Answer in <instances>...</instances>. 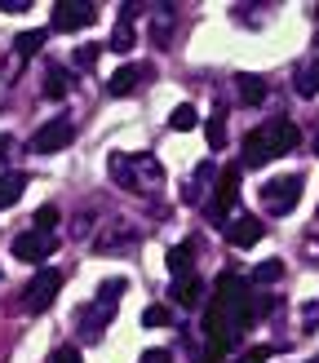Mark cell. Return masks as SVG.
Here are the masks:
<instances>
[{"label":"cell","instance_id":"obj_1","mask_svg":"<svg viewBox=\"0 0 319 363\" xmlns=\"http://www.w3.org/2000/svg\"><path fill=\"white\" fill-rule=\"evenodd\" d=\"M120 293H124V279H106V284L98 288V301L80 311V337H84V341H98V337L106 333V323H111L116 311H120Z\"/></svg>","mask_w":319,"mask_h":363},{"label":"cell","instance_id":"obj_2","mask_svg":"<svg viewBox=\"0 0 319 363\" xmlns=\"http://www.w3.org/2000/svg\"><path fill=\"white\" fill-rule=\"evenodd\" d=\"M111 177L120 182V186H129V191H147V186H155L160 177H164V169L155 164V155H111Z\"/></svg>","mask_w":319,"mask_h":363},{"label":"cell","instance_id":"obj_3","mask_svg":"<svg viewBox=\"0 0 319 363\" xmlns=\"http://www.w3.org/2000/svg\"><path fill=\"white\" fill-rule=\"evenodd\" d=\"M58 288H62V275L53 266H40L31 275V284L23 288V311L27 315H45L49 306H53V297H58Z\"/></svg>","mask_w":319,"mask_h":363},{"label":"cell","instance_id":"obj_4","mask_svg":"<svg viewBox=\"0 0 319 363\" xmlns=\"http://www.w3.org/2000/svg\"><path fill=\"white\" fill-rule=\"evenodd\" d=\"M297 199H301V177H271V182L262 186V208L271 213V217L293 213Z\"/></svg>","mask_w":319,"mask_h":363},{"label":"cell","instance_id":"obj_5","mask_svg":"<svg viewBox=\"0 0 319 363\" xmlns=\"http://www.w3.org/2000/svg\"><path fill=\"white\" fill-rule=\"evenodd\" d=\"M94 18H98V9L89 0H58L49 23H53V31H84V27H94Z\"/></svg>","mask_w":319,"mask_h":363},{"label":"cell","instance_id":"obj_6","mask_svg":"<svg viewBox=\"0 0 319 363\" xmlns=\"http://www.w3.org/2000/svg\"><path fill=\"white\" fill-rule=\"evenodd\" d=\"M257 138H262L266 155L275 160V155H289V151L297 147V142H301V129H297L293 120H271L266 129H257Z\"/></svg>","mask_w":319,"mask_h":363},{"label":"cell","instance_id":"obj_7","mask_svg":"<svg viewBox=\"0 0 319 363\" xmlns=\"http://www.w3.org/2000/svg\"><path fill=\"white\" fill-rule=\"evenodd\" d=\"M53 248H58V235L31 226V230H23V235L13 240V257H18V262H45Z\"/></svg>","mask_w":319,"mask_h":363},{"label":"cell","instance_id":"obj_8","mask_svg":"<svg viewBox=\"0 0 319 363\" xmlns=\"http://www.w3.org/2000/svg\"><path fill=\"white\" fill-rule=\"evenodd\" d=\"M71 138H76V124H71V120H49L45 129H35L31 147L40 155H58L62 147H71Z\"/></svg>","mask_w":319,"mask_h":363},{"label":"cell","instance_id":"obj_9","mask_svg":"<svg viewBox=\"0 0 319 363\" xmlns=\"http://www.w3.org/2000/svg\"><path fill=\"white\" fill-rule=\"evenodd\" d=\"M262 235H266V226L257 222V217H235V222L226 226V240L235 244V248H253Z\"/></svg>","mask_w":319,"mask_h":363},{"label":"cell","instance_id":"obj_10","mask_svg":"<svg viewBox=\"0 0 319 363\" xmlns=\"http://www.w3.org/2000/svg\"><path fill=\"white\" fill-rule=\"evenodd\" d=\"M133 244H138V235L129 226H111L106 235L94 240V252H124V248H133Z\"/></svg>","mask_w":319,"mask_h":363},{"label":"cell","instance_id":"obj_11","mask_svg":"<svg viewBox=\"0 0 319 363\" xmlns=\"http://www.w3.org/2000/svg\"><path fill=\"white\" fill-rule=\"evenodd\" d=\"M27 191V173H0V208H13Z\"/></svg>","mask_w":319,"mask_h":363},{"label":"cell","instance_id":"obj_12","mask_svg":"<svg viewBox=\"0 0 319 363\" xmlns=\"http://www.w3.org/2000/svg\"><path fill=\"white\" fill-rule=\"evenodd\" d=\"M142 76H147V67H133V62H129V67H120L116 76H111V94H116V98H129Z\"/></svg>","mask_w":319,"mask_h":363},{"label":"cell","instance_id":"obj_13","mask_svg":"<svg viewBox=\"0 0 319 363\" xmlns=\"http://www.w3.org/2000/svg\"><path fill=\"white\" fill-rule=\"evenodd\" d=\"M235 195H240V169L230 164V169H222V177H218V213L235 204Z\"/></svg>","mask_w":319,"mask_h":363},{"label":"cell","instance_id":"obj_14","mask_svg":"<svg viewBox=\"0 0 319 363\" xmlns=\"http://www.w3.org/2000/svg\"><path fill=\"white\" fill-rule=\"evenodd\" d=\"M67 89H71V71L58 67V62H49L45 67V98H62Z\"/></svg>","mask_w":319,"mask_h":363},{"label":"cell","instance_id":"obj_15","mask_svg":"<svg viewBox=\"0 0 319 363\" xmlns=\"http://www.w3.org/2000/svg\"><path fill=\"white\" fill-rule=\"evenodd\" d=\"M266 160H271V155H266L262 138H257V133H248V138H244V169H262Z\"/></svg>","mask_w":319,"mask_h":363},{"label":"cell","instance_id":"obj_16","mask_svg":"<svg viewBox=\"0 0 319 363\" xmlns=\"http://www.w3.org/2000/svg\"><path fill=\"white\" fill-rule=\"evenodd\" d=\"M173 297L182 301V306H200V297H204V284L186 275V279H177V288H173Z\"/></svg>","mask_w":319,"mask_h":363},{"label":"cell","instance_id":"obj_17","mask_svg":"<svg viewBox=\"0 0 319 363\" xmlns=\"http://www.w3.org/2000/svg\"><path fill=\"white\" fill-rule=\"evenodd\" d=\"M133 40H138L133 23H129V18H120V23H116V35H111V45H106V49H116V53H129V49H133Z\"/></svg>","mask_w":319,"mask_h":363},{"label":"cell","instance_id":"obj_18","mask_svg":"<svg viewBox=\"0 0 319 363\" xmlns=\"http://www.w3.org/2000/svg\"><path fill=\"white\" fill-rule=\"evenodd\" d=\"M297 94H301V98H315V94H319V58H315L310 67L297 71Z\"/></svg>","mask_w":319,"mask_h":363},{"label":"cell","instance_id":"obj_19","mask_svg":"<svg viewBox=\"0 0 319 363\" xmlns=\"http://www.w3.org/2000/svg\"><path fill=\"white\" fill-rule=\"evenodd\" d=\"M235 84H240V102H248V106H257V102L266 98V84H262L257 76H240Z\"/></svg>","mask_w":319,"mask_h":363},{"label":"cell","instance_id":"obj_20","mask_svg":"<svg viewBox=\"0 0 319 363\" xmlns=\"http://www.w3.org/2000/svg\"><path fill=\"white\" fill-rule=\"evenodd\" d=\"M45 35H49V31H40V27H35V31H23V35H18V40H13L18 58H31V53H35V49L45 45Z\"/></svg>","mask_w":319,"mask_h":363},{"label":"cell","instance_id":"obj_21","mask_svg":"<svg viewBox=\"0 0 319 363\" xmlns=\"http://www.w3.org/2000/svg\"><path fill=\"white\" fill-rule=\"evenodd\" d=\"M204 133H208V147H213V151H222V147H226V111L213 116V120L204 124Z\"/></svg>","mask_w":319,"mask_h":363},{"label":"cell","instance_id":"obj_22","mask_svg":"<svg viewBox=\"0 0 319 363\" xmlns=\"http://www.w3.org/2000/svg\"><path fill=\"white\" fill-rule=\"evenodd\" d=\"M191 252H195L191 244H177V248L169 252V270H173L177 279H186V270H191Z\"/></svg>","mask_w":319,"mask_h":363},{"label":"cell","instance_id":"obj_23","mask_svg":"<svg viewBox=\"0 0 319 363\" xmlns=\"http://www.w3.org/2000/svg\"><path fill=\"white\" fill-rule=\"evenodd\" d=\"M169 124H173L177 133H191L195 124H200V116H195V106H186V102H182V106H177V111L169 116Z\"/></svg>","mask_w":319,"mask_h":363},{"label":"cell","instance_id":"obj_24","mask_svg":"<svg viewBox=\"0 0 319 363\" xmlns=\"http://www.w3.org/2000/svg\"><path fill=\"white\" fill-rule=\"evenodd\" d=\"M142 323H147V328H169L173 311H169V306H147V311H142Z\"/></svg>","mask_w":319,"mask_h":363},{"label":"cell","instance_id":"obj_25","mask_svg":"<svg viewBox=\"0 0 319 363\" xmlns=\"http://www.w3.org/2000/svg\"><path fill=\"white\" fill-rule=\"evenodd\" d=\"M102 49H106V45H80V49H76V67H80V71H89V67H98V58H102Z\"/></svg>","mask_w":319,"mask_h":363},{"label":"cell","instance_id":"obj_26","mask_svg":"<svg viewBox=\"0 0 319 363\" xmlns=\"http://www.w3.org/2000/svg\"><path fill=\"white\" fill-rule=\"evenodd\" d=\"M279 275H284V262H275V257H271V262H262V266H257V279H262V284H275Z\"/></svg>","mask_w":319,"mask_h":363},{"label":"cell","instance_id":"obj_27","mask_svg":"<svg viewBox=\"0 0 319 363\" xmlns=\"http://www.w3.org/2000/svg\"><path fill=\"white\" fill-rule=\"evenodd\" d=\"M49 363H84V359H80V350H76V346H58Z\"/></svg>","mask_w":319,"mask_h":363},{"label":"cell","instance_id":"obj_28","mask_svg":"<svg viewBox=\"0 0 319 363\" xmlns=\"http://www.w3.org/2000/svg\"><path fill=\"white\" fill-rule=\"evenodd\" d=\"M53 222H58V208H53V204H45L40 213H35V230H49Z\"/></svg>","mask_w":319,"mask_h":363},{"label":"cell","instance_id":"obj_29","mask_svg":"<svg viewBox=\"0 0 319 363\" xmlns=\"http://www.w3.org/2000/svg\"><path fill=\"white\" fill-rule=\"evenodd\" d=\"M266 359H271V350H266V346H253L248 354H240L235 363H266Z\"/></svg>","mask_w":319,"mask_h":363},{"label":"cell","instance_id":"obj_30","mask_svg":"<svg viewBox=\"0 0 319 363\" xmlns=\"http://www.w3.org/2000/svg\"><path fill=\"white\" fill-rule=\"evenodd\" d=\"M0 9L5 13H27V0H0Z\"/></svg>","mask_w":319,"mask_h":363},{"label":"cell","instance_id":"obj_31","mask_svg":"<svg viewBox=\"0 0 319 363\" xmlns=\"http://www.w3.org/2000/svg\"><path fill=\"white\" fill-rule=\"evenodd\" d=\"M142 363H169V354L164 350H147V354H142Z\"/></svg>","mask_w":319,"mask_h":363},{"label":"cell","instance_id":"obj_32","mask_svg":"<svg viewBox=\"0 0 319 363\" xmlns=\"http://www.w3.org/2000/svg\"><path fill=\"white\" fill-rule=\"evenodd\" d=\"M9 147H13V138H9V133H0V160L9 155Z\"/></svg>","mask_w":319,"mask_h":363},{"label":"cell","instance_id":"obj_33","mask_svg":"<svg viewBox=\"0 0 319 363\" xmlns=\"http://www.w3.org/2000/svg\"><path fill=\"white\" fill-rule=\"evenodd\" d=\"M315 155H319V138H315Z\"/></svg>","mask_w":319,"mask_h":363},{"label":"cell","instance_id":"obj_34","mask_svg":"<svg viewBox=\"0 0 319 363\" xmlns=\"http://www.w3.org/2000/svg\"><path fill=\"white\" fill-rule=\"evenodd\" d=\"M310 363H319V354H315V359H310Z\"/></svg>","mask_w":319,"mask_h":363}]
</instances>
